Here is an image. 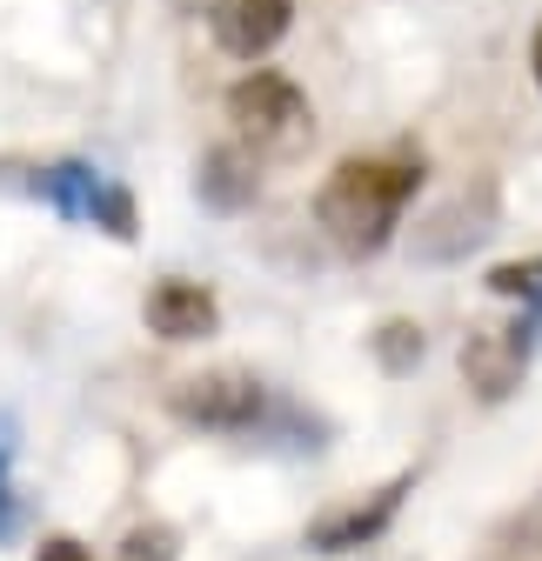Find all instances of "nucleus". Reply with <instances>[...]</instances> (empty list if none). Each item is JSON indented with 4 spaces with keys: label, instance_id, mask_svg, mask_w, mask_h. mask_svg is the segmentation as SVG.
I'll return each mask as SVG.
<instances>
[{
    "label": "nucleus",
    "instance_id": "1",
    "mask_svg": "<svg viewBox=\"0 0 542 561\" xmlns=\"http://www.w3.org/2000/svg\"><path fill=\"white\" fill-rule=\"evenodd\" d=\"M422 187V161L416 154H349L335 161V174L315 194V221L335 248L349 254H375L395 228H402V207L416 201Z\"/></svg>",
    "mask_w": 542,
    "mask_h": 561
},
{
    "label": "nucleus",
    "instance_id": "2",
    "mask_svg": "<svg viewBox=\"0 0 542 561\" xmlns=\"http://www.w3.org/2000/svg\"><path fill=\"white\" fill-rule=\"evenodd\" d=\"M228 121L255 148H295L308 134V94L289 75H275V67H255V75L228 88Z\"/></svg>",
    "mask_w": 542,
    "mask_h": 561
},
{
    "label": "nucleus",
    "instance_id": "3",
    "mask_svg": "<svg viewBox=\"0 0 542 561\" xmlns=\"http://www.w3.org/2000/svg\"><path fill=\"white\" fill-rule=\"evenodd\" d=\"M168 408L188 421V428H208V435H248L255 421L268 414V388L241 368H208V375H188L174 381Z\"/></svg>",
    "mask_w": 542,
    "mask_h": 561
},
{
    "label": "nucleus",
    "instance_id": "4",
    "mask_svg": "<svg viewBox=\"0 0 542 561\" xmlns=\"http://www.w3.org/2000/svg\"><path fill=\"white\" fill-rule=\"evenodd\" d=\"M529 347H535V308H522L503 328H468V341H462V381L476 388L483 401H509L522 388Z\"/></svg>",
    "mask_w": 542,
    "mask_h": 561
},
{
    "label": "nucleus",
    "instance_id": "5",
    "mask_svg": "<svg viewBox=\"0 0 542 561\" xmlns=\"http://www.w3.org/2000/svg\"><path fill=\"white\" fill-rule=\"evenodd\" d=\"M295 21V0H215L208 8V27H215V47L235 54V60H261Z\"/></svg>",
    "mask_w": 542,
    "mask_h": 561
},
{
    "label": "nucleus",
    "instance_id": "6",
    "mask_svg": "<svg viewBox=\"0 0 542 561\" xmlns=\"http://www.w3.org/2000/svg\"><path fill=\"white\" fill-rule=\"evenodd\" d=\"M402 495H409V474H395L388 488H375L369 502H349V508L321 515V522L308 528V548H321V554H349V548H369V541H375V535L395 522Z\"/></svg>",
    "mask_w": 542,
    "mask_h": 561
},
{
    "label": "nucleus",
    "instance_id": "7",
    "mask_svg": "<svg viewBox=\"0 0 542 561\" xmlns=\"http://www.w3.org/2000/svg\"><path fill=\"white\" fill-rule=\"evenodd\" d=\"M148 328L161 341H208L222 328V308H215V295L201 288V280H161L148 295Z\"/></svg>",
    "mask_w": 542,
    "mask_h": 561
},
{
    "label": "nucleus",
    "instance_id": "8",
    "mask_svg": "<svg viewBox=\"0 0 542 561\" xmlns=\"http://www.w3.org/2000/svg\"><path fill=\"white\" fill-rule=\"evenodd\" d=\"M429 228H436V234H416V248H422L429 261H455V254H468V248H476V241L496 228V194H489V187H476V201L455 194Z\"/></svg>",
    "mask_w": 542,
    "mask_h": 561
},
{
    "label": "nucleus",
    "instance_id": "9",
    "mask_svg": "<svg viewBox=\"0 0 542 561\" xmlns=\"http://www.w3.org/2000/svg\"><path fill=\"white\" fill-rule=\"evenodd\" d=\"M255 161L241 148H215V154H201V201L222 207V215H235V207L255 201Z\"/></svg>",
    "mask_w": 542,
    "mask_h": 561
},
{
    "label": "nucleus",
    "instance_id": "10",
    "mask_svg": "<svg viewBox=\"0 0 542 561\" xmlns=\"http://www.w3.org/2000/svg\"><path fill=\"white\" fill-rule=\"evenodd\" d=\"M489 295H503V301H522V308H542V254L489 267Z\"/></svg>",
    "mask_w": 542,
    "mask_h": 561
},
{
    "label": "nucleus",
    "instance_id": "11",
    "mask_svg": "<svg viewBox=\"0 0 542 561\" xmlns=\"http://www.w3.org/2000/svg\"><path fill=\"white\" fill-rule=\"evenodd\" d=\"M375 362H382L388 375H409V368L422 362V328H416V321H388V328L375 334Z\"/></svg>",
    "mask_w": 542,
    "mask_h": 561
},
{
    "label": "nucleus",
    "instance_id": "12",
    "mask_svg": "<svg viewBox=\"0 0 542 561\" xmlns=\"http://www.w3.org/2000/svg\"><path fill=\"white\" fill-rule=\"evenodd\" d=\"M121 561H174V535L168 528H134L121 541Z\"/></svg>",
    "mask_w": 542,
    "mask_h": 561
},
{
    "label": "nucleus",
    "instance_id": "13",
    "mask_svg": "<svg viewBox=\"0 0 542 561\" xmlns=\"http://www.w3.org/2000/svg\"><path fill=\"white\" fill-rule=\"evenodd\" d=\"M34 561H94V554H88V548H81V541H67V535H47V541H41V554H34Z\"/></svg>",
    "mask_w": 542,
    "mask_h": 561
},
{
    "label": "nucleus",
    "instance_id": "14",
    "mask_svg": "<svg viewBox=\"0 0 542 561\" xmlns=\"http://www.w3.org/2000/svg\"><path fill=\"white\" fill-rule=\"evenodd\" d=\"M529 67H535V88H542V27H535V47H529Z\"/></svg>",
    "mask_w": 542,
    "mask_h": 561
}]
</instances>
